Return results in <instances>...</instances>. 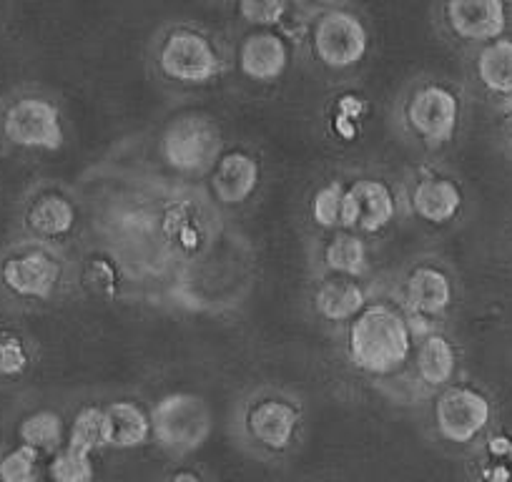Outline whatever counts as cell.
<instances>
[{
	"mask_svg": "<svg viewBox=\"0 0 512 482\" xmlns=\"http://www.w3.org/2000/svg\"><path fill=\"white\" fill-rule=\"evenodd\" d=\"M412 349L410 324L387 304L364 307L349 327L352 362L372 375L400 370Z\"/></svg>",
	"mask_w": 512,
	"mask_h": 482,
	"instance_id": "cell-1",
	"label": "cell"
},
{
	"mask_svg": "<svg viewBox=\"0 0 512 482\" xmlns=\"http://www.w3.org/2000/svg\"><path fill=\"white\" fill-rule=\"evenodd\" d=\"M149 420L156 440L176 452L194 450L211 432V412L206 402L186 392L166 395L156 402Z\"/></svg>",
	"mask_w": 512,
	"mask_h": 482,
	"instance_id": "cell-2",
	"label": "cell"
},
{
	"mask_svg": "<svg viewBox=\"0 0 512 482\" xmlns=\"http://www.w3.org/2000/svg\"><path fill=\"white\" fill-rule=\"evenodd\" d=\"M3 134L23 149L56 151L63 144L61 113L43 98H21L3 116Z\"/></svg>",
	"mask_w": 512,
	"mask_h": 482,
	"instance_id": "cell-3",
	"label": "cell"
},
{
	"mask_svg": "<svg viewBox=\"0 0 512 482\" xmlns=\"http://www.w3.org/2000/svg\"><path fill=\"white\" fill-rule=\"evenodd\" d=\"M159 66L169 78L181 83H206L219 73V53L196 31L169 33L159 51Z\"/></svg>",
	"mask_w": 512,
	"mask_h": 482,
	"instance_id": "cell-4",
	"label": "cell"
},
{
	"mask_svg": "<svg viewBox=\"0 0 512 482\" xmlns=\"http://www.w3.org/2000/svg\"><path fill=\"white\" fill-rule=\"evenodd\" d=\"M314 56L329 68L354 66L367 53V31L362 21L347 11H329L312 33Z\"/></svg>",
	"mask_w": 512,
	"mask_h": 482,
	"instance_id": "cell-5",
	"label": "cell"
},
{
	"mask_svg": "<svg viewBox=\"0 0 512 482\" xmlns=\"http://www.w3.org/2000/svg\"><path fill=\"white\" fill-rule=\"evenodd\" d=\"M219 129L204 116H184L164 136V159L176 171H201L219 154Z\"/></svg>",
	"mask_w": 512,
	"mask_h": 482,
	"instance_id": "cell-6",
	"label": "cell"
},
{
	"mask_svg": "<svg viewBox=\"0 0 512 482\" xmlns=\"http://www.w3.org/2000/svg\"><path fill=\"white\" fill-rule=\"evenodd\" d=\"M490 402L485 395L470 387H450L442 392L435 407L437 430L445 440L465 445L475 440L490 422Z\"/></svg>",
	"mask_w": 512,
	"mask_h": 482,
	"instance_id": "cell-7",
	"label": "cell"
},
{
	"mask_svg": "<svg viewBox=\"0 0 512 482\" xmlns=\"http://www.w3.org/2000/svg\"><path fill=\"white\" fill-rule=\"evenodd\" d=\"M412 129L430 144H445L455 136L460 103L452 91L442 86H425L412 96L407 106Z\"/></svg>",
	"mask_w": 512,
	"mask_h": 482,
	"instance_id": "cell-8",
	"label": "cell"
},
{
	"mask_svg": "<svg viewBox=\"0 0 512 482\" xmlns=\"http://www.w3.org/2000/svg\"><path fill=\"white\" fill-rule=\"evenodd\" d=\"M395 196L390 186L377 179H359L344 191L342 221L347 229L379 231L395 219Z\"/></svg>",
	"mask_w": 512,
	"mask_h": 482,
	"instance_id": "cell-9",
	"label": "cell"
},
{
	"mask_svg": "<svg viewBox=\"0 0 512 482\" xmlns=\"http://www.w3.org/2000/svg\"><path fill=\"white\" fill-rule=\"evenodd\" d=\"M447 21L465 41H497L507 28V11L500 0H452Z\"/></svg>",
	"mask_w": 512,
	"mask_h": 482,
	"instance_id": "cell-10",
	"label": "cell"
},
{
	"mask_svg": "<svg viewBox=\"0 0 512 482\" xmlns=\"http://www.w3.org/2000/svg\"><path fill=\"white\" fill-rule=\"evenodd\" d=\"M61 279V267L46 252H26L3 264V282L21 297L46 299Z\"/></svg>",
	"mask_w": 512,
	"mask_h": 482,
	"instance_id": "cell-11",
	"label": "cell"
},
{
	"mask_svg": "<svg viewBox=\"0 0 512 482\" xmlns=\"http://www.w3.org/2000/svg\"><path fill=\"white\" fill-rule=\"evenodd\" d=\"M239 63L244 76L254 81H274L289 63V48L279 33L256 31L241 43Z\"/></svg>",
	"mask_w": 512,
	"mask_h": 482,
	"instance_id": "cell-12",
	"label": "cell"
},
{
	"mask_svg": "<svg viewBox=\"0 0 512 482\" xmlns=\"http://www.w3.org/2000/svg\"><path fill=\"white\" fill-rule=\"evenodd\" d=\"M299 425V412L284 400H262L251 407L249 432L269 450H284Z\"/></svg>",
	"mask_w": 512,
	"mask_h": 482,
	"instance_id": "cell-13",
	"label": "cell"
},
{
	"mask_svg": "<svg viewBox=\"0 0 512 482\" xmlns=\"http://www.w3.org/2000/svg\"><path fill=\"white\" fill-rule=\"evenodd\" d=\"M256 184H259V164L244 151H231L221 156L214 169V179H211L216 199L224 204L246 201L256 191Z\"/></svg>",
	"mask_w": 512,
	"mask_h": 482,
	"instance_id": "cell-14",
	"label": "cell"
},
{
	"mask_svg": "<svg viewBox=\"0 0 512 482\" xmlns=\"http://www.w3.org/2000/svg\"><path fill=\"white\" fill-rule=\"evenodd\" d=\"M412 206L420 219L430 221V224H447L460 211L462 191L455 181L442 179V176H427L415 186Z\"/></svg>",
	"mask_w": 512,
	"mask_h": 482,
	"instance_id": "cell-15",
	"label": "cell"
},
{
	"mask_svg": "<svg viewBox=\"0 0 512 482\" xmlns=\"http://www.w3.org/2000/svg\"><path fill=\"white\" fill-rule=\"evenodd\" d=\"M407 304L415 314L422 317H437L445 312L452 302V284L440 269L417 267L405 284Z\"/></svg>",
	"mask_w": 512,
	"mask_h": 482,
	"instance_id": "cell-16",
	"label": "cell"
},
{
	"mask_svg": "<svg viewBox=\"0 0 512 482\" xmlns=\"http://www.w3.org/2000/svg\"><path fill=\"white\" fill-rule=\"evenodd\" d=\"M106 415V447H128L144 445L151 432V420L136 402H113L103 410Z\"/></svg>",
	"mask_w": 512,
	"mask_h": 482,
	"instance_id": "cell-17",
	"label": "cell"
},
{
	"mask_svg": "<svg viewBox=\"0 0 512 482\" xmlns=\"http://www.w3.org/2000/svg\"><path fill=\"white\" fill-rule=\"evenodd\" d=\"M317 312L324 319H352L364 309V289L359 287L357 279L339 277L327 279L322 287L317 289Z\"/></svg>",
	"mask_w": 512,
	"mask_h": 482,
	"instance_id": "cell-18",
	"label": "cell"
},
{
	"mask_svg": "<svg viewBox=\"0 0 512 482\" xmlns=\"http://www.w3.org/2000/svg\"><path fill=\"white\" fill-rule=\"evenodd\" d=\"M457 370V354L450 339L442 334H427L417 349V372L432 387L447 385Z\"/></svg>",
	"mask_w": 512,
	"mask_h": 482,
	"instance_id": "cell-19",
	"label": "cell"
},
{
	"mask_svg": "<svg viewBox=\"0 0 512 482\" xmlns=\"http://www.w3.org/2000/svg\"><path fill=\"white\" fill-rule=\"evenodd\" d=\"M477 78L482 86L500 96H512V41L497 38L477 56Z\"/></svg>",
	"mask_w": 512,
	"mask_h": 482,
	"instance_id": "cell-20",
	"label": "cell"
},
{
	"mask_svg": "<svg viewBox=\"0 0 512 482\" xmlns=\"http://www.w3.org/2000/svg\"><path fill=\"white\" fill-rule=\"evenodd\" d=\"M76 224V209L58 194H46L28 211V226L41 236H63Z\"/></svg>",
	"mask_w": 512,
	"mask_h": 482,
	"instance_id": "cell-21",
	"label": "cell"
},
{
	"mask_svg": "<svg viewBox=\"0 0 512 482\" xmlns=\"http://www.w3.org/2000/svg\"><path fill=\"white\" fill-rule=\"evenodd\" d=\"M324 264L339 277H359L367 267V247L354 234H337L324 249Z\"/></svg>",
	"mask_w": 512,
	"mask_h": 482,
	"instance_id": "cell-22",
	"label": "cell"
},
{
	"mask_svg": "<svg viewBox=\"0 0 512 482\" xmlns=\"http://www.w3.org/2000/svg\"><path fill=\"white\" fill-rule=\"evenodd\" d=\"M68 447L83 452V455H91L93 450L106 447V415H103V410L83 407L78 412L71 427V437H68Z\"/></svg>",
	"mask_w": 512,
	"mask_h": 482,
	"instance_id": "cell-23",
	"label": "cell"
},
{
	"mask_svg": "<svg viewBox=\"0 0 512 482\" xmlns=\"http://www.w3.org/2000/svg\"><path fill=\"white\" fill-rule=\"evenodd\" d=\"M23 445L33 447L36 452L56 450L63 440V420L51 410H41L26 417L21 425Z\"/></svg>",
	"mask_w": 512,
	"mask_h": 482,
	"instance_id": "cell-24",
	"label": "cell"
},
{
	"mask_svg": "<svg viewBox=\"0 0 512 482\" xmlns=\"http://www.w3.org/2000/svg\"><path fill=\"white\" fill-rule=\"evenodd\" d=\"M51 477L56 482H93L96 470H93L91 455H83V452L66 447V450L53 457Z\"/></svg>",
	"mask_w": 512,
	"mask_h": 482,
	"instance_id": "cell-25",
	"label": "cell"
},
{
	"mask_svg": "<svg viewBox=\"0 0 512 482\" xmlns=\"http://www.w3.org/2000/svg\"><path fill=\"white\" fill-rule=\"evenodd\" d=\"M0 480L3 482H36L38 480V452L21 445L0 460Z\"/></svg>",
	"mask_w": 512,
	"mask_h": 482,
	"instance_id": "cell-26",
	"label": "cell"
},
{
	"mask_svg": "<svg viewBox=\"0 0 512 482\" xmlns=\"http://www.w3.org/2000/svg\"><path fill=\"white\" fill-rule=\"evenodd\" d=\"M342 184H327L314 194L312 199V216L322 229H334L342 221V201H344Z\"/></svg>",
	"mask_w": 512,
	"mask_h": 482,
	"instance_id": "cell-27",
	"label": "cell"
},
{
	"mask_svg": "<svg viewBox=\"0 0 512 482\" xmlns=\"http://www.w3.org/2000/svg\"><path fill=\"white\" fill-rule=\"evenodd\" d=\"M164 226H166V234H169L174 241H179L181 247L194 249L196 244H199V239H201L199 221L194 219V214H189V211H186V206L171 209L169 216H166Z\"/></svg>",
	"mask_w": 512,
	"mask_h": 482,
	"instance_id": "cell-28",
	"label": "cell"
},
{
	"mask_svg": "<svg viewBox=\"0 0 512 482\" xmlns=\"http://www.w3.org/2000/svg\"><path fill=\"white\" fill-rule=\"evenodd\" d=\"M28 367L26 344L11 332H0V377H16Z\"/></svg>",
	"mask_w": 512,
	"mask_h": 482,
	"instance_id": "cell-29",
	"label": "cell"
},
{
	"mask_svg": "<svg viewBox=\"0 0 512 482\" xmlns=\"http://www.w3.org/2000/svg\"><path fill=\"white\" fill-rule=\"evenodd\" d=\"M241 16L256 26H274L287 13V3L282 0H246L239 6Z\"/></svg>",
	"mask_w": 512,
	"mask_h": 482,
	"instance_id": "cell-30",
	"label": "cell"
},
{
	"mask_svg": "<svg viewBox=\"0 0 512 482\" xmlns=\"http://www.w3.org/2000/svg\"><path fill=\"white\" fill-rule=\"evenodd\" d=\"M86 284L96 294H113V289H116V272H113L108 262L96 259V262L86 267Z\"/></svg>",
	"mask_w": 512,
	"mask_h": 482,
	"instance_id": "cell-31",
	"label": "cell"
},
{
	"mask_svg": "<svg viewBox=\"0 0 512 482\" xmlns=\"http://www.w3.org/2000/svg\"><path fill=\"white\" fill-rule=\"evenodd\" d=\"M169 482H201V477L194 470H179L169 477Z\"/></svg>",
	"mask_w": 512,
	"mask_h": 482,
	"instance_id": "cell-32",
	"label": "cell"
},
{
	"mask_svg": "<svg viewBox=\"0 0 512 482\" xmlns=\"http://www.w3.org/2000/svg\"><path fill=\"white\" fill-rule=\"evenodd\" d=\"M0 482H3V480H0Z\"/></svg>",
	"mask_w": 512,
	"mask_h": 482,
	"instance_id": "cell-33",
	"label": "cell"
}]
</instances>
